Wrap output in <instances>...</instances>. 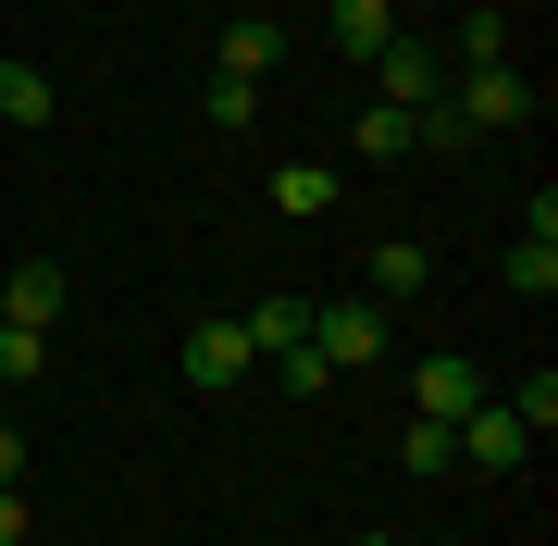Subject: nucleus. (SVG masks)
<instances>
[{"label":"nucleus","mask_w":558,"mask_h":546,"mask_svg":"<svg viewBox=\"0 0 558 546\" xmlns=\"http://www.w3.org/2000/svg\"><path fill=\"white\" fill-rule=\"evenodd\" d=\"M447 62H459V75H472V62H509V13H497V0H472V13H459Z\"/></svg>","instance_id":"nucleus-13"},{"label":"nucleus","mask_w":558,"mask_h":546,"mask_svg":"<svg viewBox=\"0 0 558 546\" xmlns=\"http://www.w3.org/2000/svg\"><path fill=\"white\" fill-rule=\"evenodd\" d=\"M248 348H260V361H286V348H311V299H299V286H274V299L248 311Z\"/></svg>","instance_id":"nucleus-11"},{"label":"nucleus","mask_w":558,"mask_h":546,"mask_svg":"<svg viewBox=\"0 0 558 546\" xmlns=\"http://www.w3.org/2000/svg\"><path fill=\"white\" fill-rule=\"evenodd\" d=\"M422 286H435V248H422V236H385L373 262H360V299H373V311H398V299H422Z\"/></svg>","instance_id":"nucleus-6"},{"label":"nucleus","mask_w":558,"mask_h":546,"mask_svg":"<svg viewBox=\"0 0 558 546\" xmlns=\"http://www.w3.org/2000/svg\"><path fill=\"white\" fill-rule=\"evenodd\" d=\"M410 398H422V423H459V410L497 398V373H472V361H422V373H410Z\"/></svg>","instance_id":"nucleus-8"},{"label":"nucleus","mask_w":558,"mask_h":546,"mask_svg":"<svg viewBox=\"0 0 558 546\" xmlns=\"http://www.w3.org/2000/svg\"><path fill=\"white\" fill-rule=\"evenodd\" d=\"M0 485H25V423H0Z\"/></svg>","instance_id":"nucleus-22"},{"label":"nucleus","mask_w":558,"mask_h":546,"mask_svg":"<svg viewBox=\"0 0 558 546\" xmlns=\"http://www.w3.org/2000/svg\"><path fill=\"white\" fill-rule=\"evenodd\" d=\"M62 299H75V286H62V262H13V274H0V324H62Z\"/></svg>","instance_id":"nucleus-7"},{"label":"nucleus","mask_w":558,"mask_h":546,"mask_svg":"<svg viewBox=\"0 0 558 546\" xmlns=\"http://www.w3.org/2000/svg\"><path fill=\"white\" fill-rule=\"evenodd\" d=\"M348 546H398V534H348Z\"/></svg>","instance_id":"nucleus-24"},{"label":"nucleus","mask_w":558,"mask_h":546,"mask_svg":"<svg viewBox=\"0 0 558 546\" xmlns=\"http://www.w3.org/2000/svg\"><path fill=\"white\" fill-rule=\"evenodd\" d=\"M311 348H323V373H373L385 361V311L373 299H311Z\"/></svg>","instance_id":"nucleus-1"},{"label":"nucleus","mask_w":558,"mask_h":546,"mask_svg":"<svg viewBox=\"0 0 558 546\" xmlns=\"http://www.w3.org/2000/svg\"><path fill=\"white\" fill-rule=\"evenodd\" d=\"M274 62H286V25H274V13H236V25H223V62H211V75H248V87H260Z\"/></svg>","instance_id":"nucleus-10"},{"label":"nucleus","mask_w":558,"mask_h":546,"mask_svg":"<svg viewBox=\"0 0 558 546\" xmlns=\"http://www.w3.org/2000/svg\"><path fill=\"white\" fill-rule=\"evenodd\" d=\"M199 112H211V124H260V87H248V75H211Z\"/></svg>","instance_id":"nucleus-20"},{"label":"nucleus","mask_w":558,"mask_h":546,"mask_svg":"<svg viewBox=\"0 0 558 546\" xmlns=\"http://www.w3.org/2000/svg\"><path fill=\"white\" fill-rule=\"evenodd\" d=\"M50 112H62V87L38 62H0V124H50Z\"/></svg>","instance_id":"nucleus-12"},{"label":"nucleus","mask_w":558,"mask_h":546,"mask_svg":"<svg viewBox=\"0 0 558 546\" xmlns=\"http://www.w3.org/2000/svg\"><path fill=\"white\" fill-rule=\"evenodd\" d=\"M447 546H459V534H447Z\"/></svg>","instance_id":"nucleus-25"},{"label":"nucleus","mask_w":558,"mask_h":546,"mask_svg":"<svg viewBox=\"0 0 558 546\" xmlns=\"http://www.w3.org/2000/svg\"><path fill=\"white\" fill-rule=\"evenodd\" d=\"M50 373V336L38 324H0V385H38Z\"/></svg>","instance_id":"nucleus-18"},{"label":"nucleus","mask_w":558,"mask_h":546,"mask_svg":"<svg viewBox=\"0 0 558 546\" xmlns=\"http://www.w3.org/2000/svg\"><path fill=\"white\" fill-rule=\"evenodd\" d=\"M447 435H459V472H521V460H534V435H521L497 398H484V410H459Z\"/></svg>","instance_id":"nucleus-5"},{"label":"nucleus","mask_w":558,"mask_h":546,"mask_svg":"<svg viewBox=\"0 0 558 546\" xmlns=\"http://www.w3.org/2000/svg\"><path fill=\"white\" fill-rule=\"evenodd\" d=\"M398 472H459V435H447V423H422V410H410V435H398Z\"/></svg>","instance_id":"nucleus-17"},{"label":"nucleus","mask_w":558,"mask_h":546,"mask_svg":"<svg viewBox=\"0 0 558 546\" xmlns=\"http://www.w3.org/2000/svg\"><path fill=\"white\" fill-rule=\"evenodd\" d=\"M497 410H509L521 435H546V423H558V373H521V385H497Z\"/></svg>","instance_id":"nucleus-15"},{"label":"nucleus","mask_w":558,"mask_h":546,"mask_svg":"<svg viewBox=\"0 0 558 546\" xmlns=\"http://www.w3.org/2000/svg\"><path fill=\"white\" fill-rule=\"evenodd\" d=\"M323 38H336V62H360V75H373V50L398 38V0H336V25H323Z\"/></svg>","instance_id":"nucleus-9"},{"label":"nucleus","mask_w":558,"mask_h":546,"mask_svg":"<svg viewBox=\"0 0 558 546\" xmlns=\"http://www.w3.org/2000/svg\"><path fill=\"white\" fill-rule=\"evenodd\" d=\"M360 162H422V149H410V112H398V100H373V112H360Z\"/></svg>","instance_id":"nucleus-14"},{"label":"nucleus","mask_w":558,"mask_h":546,"mask_svg":"<svg viewBox=\"0 0 558 546\" xmlns=\"http://www.w3.org/2000/svg\"><path fill=\"white\" fill-rule=\"evenodd\" d=\"M447 100L472 112V137H497V124H534V75L521 62H472V75H447Z\"/></svg>","instance_id":"nucleus-2"},{"label":"nucleus","mask_w":558,"mask_h":546,"mask_svg":"<svg viewBox=\"0 0 558 546\" xmlns=\"http://www.w3.org/2000/svg\"><path fill=\"white\" fill-rule=\"evenodd\" d=\"M509 299H558V236H521L509 248Z\"/></svg>","instance_id":"nucleus-16"},{"label":"nucleus","mask_w":558,"mask_h":546,"mask_svg":"<svg viewBox=\"0 0 558 546\" xmlns=\"http://www.w3.org/2000/svg\"><path fill=\"white\" fill-rule=\"evenodd\" d=\"M174 361H186V385H236V373H260V348H248V324H223V311H199Z\"/></svg>","instance_id":"nucleus-4"},{"label":"nucleus","mask_w":558,"mask_h":546,"mask_svg":"<svg viewBox=\"0 0 558 546\" xmlns=\"http://www.w3.org/2000/svg\"><path fill=\"white\" fill-rule=\"evenodd\" d=\"M323 199H336V174H323V162H286V174H274V211H299V223H311Z\"/></svg>","instance_id":"nucleus-19"},{"label":"nucleus","mask_w":558,"mask_h":546,"mask_svg":"<svg viewBox=\"0 0 558 546\" xmlns=\"http://www.w3.org/2000/svg\"><path fill=\"white\" fill-rule=\"evenodd\" d=\"M0 546H25V485H0Z\"/></svg>","instance_id":"nucleus-23"},{"label":"nucleus","mask_w":558,"mask_h":546,"mask_svg":"<svg viewBox=\"0 0 558 546\" xmlns=\"http://www.w3.org/2000/svg\"><path fill=\"white\" fill-rule=\"evenodd\" d=\"M260 373H274L286 398H323V385H336V373H323V348H286V361H260Z\"/></svg>","instance_id":"nucleus-21"},{"label":"nucleus","mask_w":558,"mask_h":546,"mask_svg":"<svg viewBox=\"0 0 558 546\" xmlns=\"http://www.w3.org/2000/svg\"><path fill=\"white\" fill-rule=\"evenodd\" d=\"M373 100H398V112L447 100V62H435V38H410V25H398V38L373 50Z\"/></svg>","instance_id":"nucleus-3"}]
</instances>
